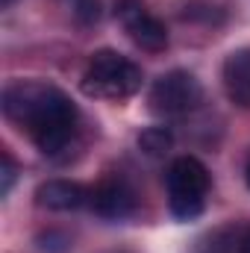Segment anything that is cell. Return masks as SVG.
Listing matches in <instances>:
<instances>
[{"instance_id": "cell-15", "label": "cell", "mask_w": 250, "mask_h": 253, "mask_svg": "<svg viewBox=\"0 0 250 253\" xmlns=\"http://www.w3.org/2000/svg\"><path fill=\"white\" fill-rule=\"evenodd\" d=\"M245 177H248V186H250V165H248V174H245Z\"/></svg>"}, {"instance_id": "cell-2", "label": "cell", "mask_w": 250, "mask_h": 253, "mask_svg": "<svg viewBox=\"0 0 250 253\" xmlns=\"http://www.w3.org/2000/svg\"><path fill=\"white\" fill-rule=\"evenodd\" d=\"M141 88V68L126 59L118 50H97L91 53L88 68L83 74V91L91 97H106V100H124L132 97Z\"/></svg>"}, {"instance_id": "cell-3", "label": "cell", "mask_w": 250, "mask_h": 253, "mask_svg": "<svg viewBox=\"0 0 250 253\" xmlns=\"http://www.w3.org/2000/svg\"><path fill=\"white\" fill-rule=\"evenodd\" d=\"M168 209L180 221H194L203 206H206V191H209V171L200 159L180 156L171 162L168 174Z\"/></svg>"}, {"instance_id": "cell-5", "label": "cell", "mask_w": 250, "mask_h": 253, "mask_svg": "<svg viewBox=\"0 0 250 253\" xmlns=\"http://www.w3.org/2000/svg\"><path fill=\"white\" fill-rule=\"evenodd\" d=\"M115 15L121 18L124 30L129 33V39L147 50V53H159L168 47V30L159 18H153L141 0H118L115 6Z\"/></svg>"}, {"instance_id": "cell-8", "label": "cell", "mask_w": 250, "mask_h": 253, "mask_svg": "<svg viewBox=\"0 0 250 253\" xmlns=\"http://www.w3.org/2000/svg\"><path fill=\"white\" fill-rule=\"evenodd\" d=\"M221 80H224L227 97L236 106L250 109V47H239L224 59Z\"/></svg>"}, {"instance_id": "cell-7", "label": "cell", "mask_w": 250, "mask_h": 253, "mask_svg": "<svg viewBox=\"0 0 250 253\" xmlns=\"http://www.w3.org/2000/svg\"><path fill=\"white\" fill-rule=\"evenodd\" d=\"M91 200V191L74 180H47L36 189V203L50 212H74Z\"/></svg>"}, {"instance_id": "cell-9", "label": "cell", "mask_w": 250, "mask_h": 253, "mask_svg": "<svg viewBox=\"0 0 250 253\" xmlns=\"http://www.w3.org/2000/svg\"><path fill=\"white\" fill-rule=\"evenodd\" d=\"M174 144V135L168 126H147L141 135H138V147L147 153V156H165Z\"/></svg>"}, {"instance_id": "cell-4", "label": "cell", "mask_w": 250, "mask_h": 253, "mask_svg": "<svg viewBox=\"0 0 250 253\" xmlns=\"http://www.w3.org/2000/svg\"><path fill=\"white\" fill-rule=\"evenodd\" d=\"M203 97V88L197 83V77L186 68H174L168 74H162L153 85H150V109L156 115L174 118V115H186L191 112Z\"/></svg>"}, {"instance_id": "cell-10", "label": "cell", "mask_w": 250, "mask_h": 253, "mask_svg": "<svg viewBox=\"0 0 250 253\" xmlns=\"http://www.w3.org/2000/svg\"><path fill=\"white\" fill-rule=\"evenodd\" d=\"M180 15H183V21H206V24L224 18V12L218 6H212V3H188Z\"/></svg>"}, {"instance_id": "cell-12", "label": "cell", "mask_w": 250, "mask_h": 253, "mask_svg": "<svg viewBox=\"0 0 250 253\" xmlns=\"http://www.w3.org/2000/svg\"><path fill=\"white\" fill-rule=\"evenodd\" d=\"M77 18L83 24H94L100 18V3L97 0H77Z\"/></svg>"}, {"instance_id": "cell-11", "label": "cell", "mask_w": 250, "mask_h": 253, "mask_svg": "<svg viewBox=\"0 0 250 253\" xmlns=\"http://www.w3.org/2000/svg\"><path fill=\"white\" fill-rule=\"evenodd\" d=\"M15 174H18V165H15V159L3 150V153H0V194H3V197L12 191Z\"/></svg>"}, {"instance_id": "cell-6", "label": "cell", "mask_w": 250, "mask_h": 253, "mask_svg": "<svg viewBox=\"0 0 250 253\" xmlns=\"http://www.w3.org/2000/svg\"><path fill=\"white\" fill-rule=\"evenodd\" d=\"M91 209L106 221H124L135 212V191L124 180H106L91 191Z\"/></svg>"}, {"instance_id": "cell-1", "label": "cell", "mask_w": 250, "mask_h": 253, "mask_svg": "<svg viewBox=\"0 0 250 253\" xmlns=\"http://www.w3.org/2000/svg\"><path fill=\"white\" fill-rule=\"evenodd\" d=\"M3 115L18 126H27L36 147L44 156H59L68 150L77 132V106L62 88L39 83V80H18L3 88L0 97Z\"/></svg>"}, {"instance_id": "cell-14", "label": "cell", "mask_w": 250, "mask_h": 253, "mask_svg": "<svg viewBox=\"0 0 250 253\" xmlns=\"http://www.w3.org/2000/svg\"><path fill=\"white\" fill-rule=\"evenodd\" d=\"M0 3H3V9H9V6H12L15 0H0Z\"/></svg>"}, {"instance_id": "cell-13", "label": "cell", "mask_w": 250, "mask_h": 253, "mask_svg": "<svg viewBox=\"0 0 250 253\" xmlns=\"http://www.w3.org/2000/svg\"><path fill=\"white\" fill-rule=\"evenodd\" d=\"M239 253H250V233L242 239V242H239Z\"/></svg>"}]
</instances>
